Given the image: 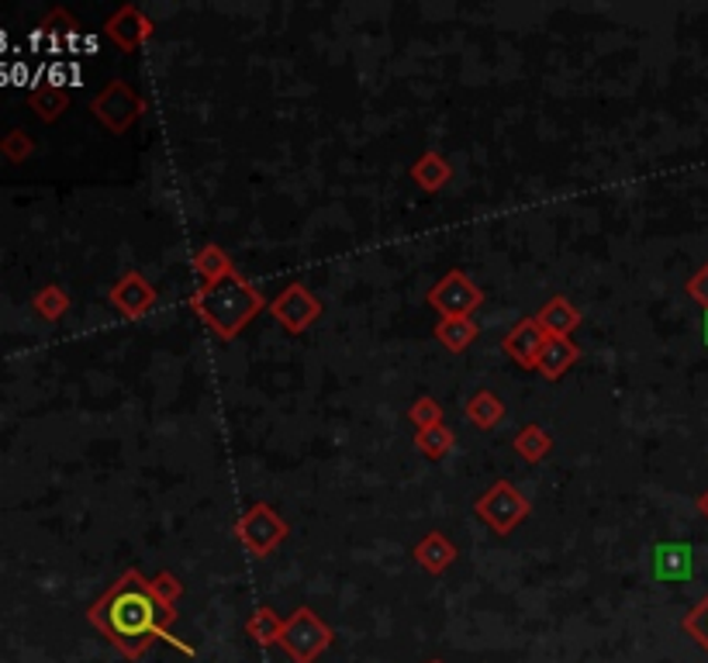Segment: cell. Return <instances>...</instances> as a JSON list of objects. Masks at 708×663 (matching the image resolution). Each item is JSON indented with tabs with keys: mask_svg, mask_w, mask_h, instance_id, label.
Wrapping results in <instances>:
<instances>
[{
	"mask_svg": "<svg viewBox=\"0 0 708 663\" xmlns=\"http://www.w3.org/2000/svg\"><path fill=\"white\" fill-rule=\"evenodd\" d=\"M174 616L177 611L156 601V595L150 592V581L139 571L121 574V581H114L111 592L104 598H97L87 611V619L129 660L142 656L156 640H166L184 653H193V647L180 643L177 636H169L166 626L174 622Z\"/></svg>",
	"mask_w": 708,
	"mask_h": 663,
	"instance_id": "cell-1",
	"label": "cell"
},
{
	"mask_svg": "<svg viewBox=\"0 0 708 663\" xmlns=\"http://www.w3.org/2000/svg\"><path fill=\"white\" fill-rule=\"evenodd\" d=\"M429 663H443V660H429Z\"/></svg>",
	"mask_w": 708,
	"mask_h": 663,
	"instance_id": "cell-33",
	"label": "cell"
},
{
	"mask_svg": "<svg viewBox=\"0 0 708 663\" xmlns=\"http://www.w3.org/2000/svg\"><path fill=\"white\" fill-rule=\"evenodd\" d=\"M150 592L156 595V601H159V605L174 608V605H177V598L184 595V584H180L174 574H166V571H163V574H156V577L150 581Z\"/></svg>",
	"mask_w": 708,
	"mask_h": 663,
	"instance_id": "cell-28",
	"label": "cell"
},
{
	"mask_svg": "<svg viewBox=\"0 0 708 663\" xmlns=\"http://www.w3.org/2000/svg\"><path fill=\"white\" fill-rule=\"evenodd\" d=\"M29 104L42 121H56L69 108V93L63 87H38V90H32Z\"/></svg>",
	"mask_w": 708,
	"mask_h": 663,
	"instance_id": "cell-20",
	"label": "cell"
},
{
	"mask_svg": "<svg viewBox=\"0 0 708 663\" xmlns=\"http://www.w3.org/2000/svg\"><path fill=\"white\" fill-rule=\"evenodd\" d=\"M467 415L477 429H495L505 419V405L495 390H477V395H471V401H467Z\"/></svg>",
	"mask_w": 708,
	"mask_h": 663,
	"instance_id": "cell-17",
	"label": "cell"
},
{
	"mask_svg": "<svg viewBox=\"0 0 708 663\" xmlns=\"http://www.w3.org/2000/svg\"><path fill=\"white\" fill-rule=\"evenodd\" d=\"M546 332L543 325L535 322V318H522L519 325H511V332L505 335V353L522 363V366H535V360H540L543 346H546Z\"/></svg>",
	"mask_w": 708,
	"mask_h": 663,
	"instance_id": "cell-9",
	"label": "cell"
},
{
	"mask_svg": "<svg viewBox=\"0 0 708 663\" xmlns=\"http://www.w3.org/2000/svg\"><path fill=\"white\" fill-rule=\"evenodd\" d=\"M408 419H411V426L414 429H432V426H439L443 422V408H439L432 398H419L411 408H408Z\"/></svg>",
	"mask_w": 708,
	"mask_h": 663,
	"instance_id": "cell-27",
	"label": "cell"
},
{
	"mask_svg": "<svg viewBox=\"0 0 708 663\" xmlns=\"http://www.w3.org/2000/svg\"><path fill=\"white\" fill-rule=\"evenodd\" d=\"M574 360H577V346L571 339H546L540 360H535V371H540L543 377H550V380H556Z\"/></svg>",
	"mask_w": 708,
	"mask_h": 663,
	"instance_id": "cell-14",
	"label": "cell"
},
{
	"mask_svg": "<svg viewBox=\"0 0 708 663\" xmlns=\"http://www.w3.org/2000/svg\"><path fill=\"white\" fill-rule=\"evenodd\" d=\"M484 301L480 287L463 274V269H450V274L429 290V305L443 318H471Z\"/></svg>",
	"mask_w": 708,
	"mask_h": 663,
	"instance_id": "cell-7",
	"label": "cell"
},
{
	"mask_svg": "<svg viewBox=\"0 0 708 663\" xmlns=\"http://www.w3.org/2000/svg\"><path fill=\"white\" fill-rule=\"evenodd\" d=\"M698 511H701V515H705V519H708V487H705V490H701V495H698Z\"/></svg>",
	"mask_w": 708,
	"mask_h": 663,
	"instance_id": "cell-31",
	"label": "cell"
},
{
	"mask_svg": "<svg viewBox=\"0 0 708 663\" xmlns=\"http://www.w3.org/2000/svg\"><path fill=\"white\" fill-rule=\"evenodd\" d=\"M270 314L277 318V322L287 329V332H305L314 318L322 314V305H319V298L305 287V284H290V287H284V294L280 298L270 305Z\"/></svg>",
	"mask_w": 708,
	"mask_h": 663,
	"instance_id": "cell-8",
	"label": "cell"
},
{
	"mask_svg": "<svg viewBox=\"0 0 708 663\" xmlns=\"http://www.w3.org/2000/svg\"><path fill=\"white\" fill-rule=\"evenodd\" d=\"M453 432L439 422V426H432V429H422L419 432V450L425 453V456H432V460H443L450 450H453Z\"/></svg>",
	"mask_w": 708,
	"mask_h": 663,
	"instance_id": "cell-24",
	"label": "cell"
},
{
	"mask_svg": "<svg viewBox=\"0 0 708 663\" xmlns=\"http://www.w3.org/2000/svg\"><path fill=\"white\" fill-rule=\"evenodd\" d=\"M108 35L125 48V53H132L135 45H142L145 38L153 35V21L145 18L139 8H132V4H125L121 8L111 21H108Z\"/></svg>",
	"mask_w": 708,
	"mask_h": 663,
	"instance_id": "cell-11",
	"label": "cell"
},
{
	"mask_svg": "<svg viewBox=\"0 0 708 663\" xmlns=\"http://www.w3.org/2000/svg\"><path fill=\"white\" fill-rule=\"evenodd\" d=\"M550 450H553V439L540 426H526L516 435V453L529 463H540L543 456H550Z\"/></svg>",
	"mask_w": 708,
	"mask_h": 663,
	"instance_id": "cell-21",
	"label": "cell"
},
{
	"mask_svg": "<svg viewBox=\"0 0 708 663\" xmlns=\"http://www.w3.org/2000/svg\"><path fill=\"white\" fill-rule=\"evenodd\" d=\"M235 535H239V543L246 546L253 556H270V553L284 543L287 522L280 519V515H277L270 505L259 501V505H253V508L239 519Z\"/></svg>",
	"mask_w": 708,
	"mask_h": 663,
	"instance_id": "cell-4",
	"label": "cell"
},
{
	"mask_svg": "<svg viewBox=\"0 0 708 663\" xmlns=\"http://www.w3.org/2000/svg\"><path fill=\"white\" fill-rule=\"evenodd\" d=\"M32 305H35V311L45 318V322H59V318L69 311V294L63 287H56V284H48V287H42L35 294Z\"/></svg>",
	"mask_w": 708,
	"mask_h": 663,
	"instance_id": "cell-22",
	"label": "cell"
},
{
	"mask_svg": "<svg viewBox=\"0 0 708 663\" xmlns=\"http://www.w3.org/2000/svg\"><path fill=\"white\" fill-rule=\"evenodd\" d=\"M193 269L211 284V280H222V277H229V274H235L232 269V259H229V253L222 250V245H204V250L193 256Z\"/></svg>",
	"mask_w": 708,
	"mask_h": 663,
	"instance_id": "cell-18",
	"label": "cell"
},
{
	"mask_svg": "<svg viewBox=\"0 0 708 663\" xmlns=\"http://www.w3.org/2000/svg\"><path fill=\"white\" fill-rule=\"evenodd\" d=\"M653 567H656V577H681L688 567H692V553L688 550H681V546H656V560H653Z\"/></svg>",
	"mask_w": 708,
	"mask_h": 663,
	"instance_id": "cell-23",
	"label": "cell"
},
{
	"mask_svg": "<svg viewBox=\"0 0 708 663\" xmlns=\"http://www.w3.org/2000/svg\"><path fill=\"white\" fill-rule=\"evenodd\" d=\"M280 629H284V619L277 616L274 608H256L253 611V619L246 622V632L253 636V640L259 647H274L280 643Z\"/></svg>",
	"mask_w": 708,
	"mask_h": 663,
	"instance_id": "cell-19",
	"label": "cell"
},
{
	"mask_svg": "<svg viewBox=\"0 0 708 663\" xmlns=\"http://www.w3.org/2000/svg\"><path fill=\"white\" fill-rule=\"evenodd\" d=\"M73 29H77V21H73V18H69L66 11H59V8L42 21V32H48V35H53V32L63 35V32H73Z\"/></svg>",
	"mask_w": 708,
	"mask_h": 663,
	"instance_id": "cell-30",
	"label": "cell"
},
{
	"mask_svg": "<svg viewBox=\"0 0 708 663\" xmlns=\"http://www.w3.org/2000/svg\"><path fill=\"white\" fill-rule=\"evenodd\" d=\"M280 647L295 663H314V656L332 647V629L311 608H298L284 619Z\"/></svg>",
	"mask_w": 708,
	"mask_h": 663,
	"instance_id": "cell-3",
	"label": "cell"
},
{
	"mask_svg": "<svg viewBox=\"0 0 708 663\" xmlns=\"http://www.w3.org/2000/svg\"><path fill=\"white\" fill-rule=\"evenodd\" d=\"M535 322L543 325V332L550 335V339H567L577 325H580V311L567 301V298H550L546 305H543V311L535 314Z\"/></svg>",
	"mask_w": 708,
	"mask_h": 663,
	"instance_id": "cell-12",
	"label": "cell"
},
{
	"mask_svg": "<svg viewBox=\"0 0 708 663\" xmlns=\"http://www.w3.org/2000/svg\"><path fill=\"white\" fill-rule=\"evenodd\" d=\"M414 560H419L429 574H443L450 563L456 560V546L450 543L443 532H429L422 543L414 546Z\"/></svg>",
	"mask_w": 708,
	"mask_h": 663,
	"instance_id": "cell-13",
	"label": "cell"
},
{
	"mask_svg": "<svg viewBox=\"0 0 708 663\" xmlns=\"http://www.w3.org/2000/svg\"><path fill=\"white\" fill-rule=\"evenodd\" d=\"M93 118L101 121L108 132H114V135L129 132L135 121L142 118V97L132 93L129 84L114 80V84H108L101 93L93 97Z\"/></svg>",
	"mask_w": 708,
	"mask_h": 663,
	"instance_id": "cell-6",
	"label": "cell"
},
{
	"mask_svg": "<svg viewBox=\"0 0 708 663\" xmlns=\"http://www.w3.org/2000/svg\"><path fill=\"white\" fill-rule=\"evenodd\" d=\"M453 177V166L446 163V156H439V153H425L419 163L411 166V180L419 184L422 190H439V187H446Z\"/></svg>",
	"mask_w": 708,
	"mask_h": 663,
	"instance_id": "cell-16",
	"label": "cell"
},
{
	"mask_svg": "<svg viewBox=\"0 0 708 663\" xmlns=\"http://www.w3.org/2000/svg\"><path fill=\"white\" fill-rule=\"evenodd\" d=\"M111 305L125 314V318H142L156 305V294L142 274H125L111 287Z\"/></svg>",
	"mask_w": 708,
	"mask_h": 663,
	"instance_id": "cell-10",
	"label": "cell"
},
{
	"mask_svg": "<svg viewBox=\"0 0 708 663\" xmlns=\"http://www.w3.org/2000/svg\"><path fill=\"white\" fill-rule=\"evenodd\" d=\"M681 626H685V632H688L692 640L708 653V595H705V598L688 611L685 622H681Z\"/></svg>",
	"mask_w": 708,
	"mask_h": 663,
	"instance_id": "cell-26",
	"label": "cell"
},
{
	"mask_svg": "<svg viewBox=\"0 0 708 663\" xmlns=\"http://www.w3.org/2000/svg\"><path fill=\"white\" fill-rule=\"evenodd\" d=\"M685 290H688V298H692L695 305H701V308L708 311V263H705V266L698 269V274L688 280V287H685Z\"/></svg>",
	"mask_w": 708,
	"mask_h": 663,
	"instance_id": "cell-29",
	"label": "cell"
},
{
	"mask_svg": "<svg viewBox=\"0 0 708 663\" xmlns=\"http://www.w3.org/2000/svg\"><path fill=\"white\" fill-rule=\"evenodd\" d=\"M477 515H480V522H487V529H495L498 535H508L529 515V501L508 480H498L491 490H484L477 498Z\"/></svg>",
	"mask_w": 708,
	"mask_h": 663,
	"instance_id": "cell-5",
	"label": "cell"
},
{
	"mask_svg": "<svg viewBox=\"0 0 708 663\" xmlns=\"http://www.w3.org/2000/svg\"><path fill=\"white\" fill-rule=\"evenodd\" d=\"M263 308L266 301L259 298V290L250 280H242L239 274L211 280L193 294V311L214 329L218 339H235Z\"/></svg>",
	"mask_w": 708,
	"mask_h": 663,
	"instance_id": "cell-2",
	"label": "cell"
},
{
	"mask_svg": "<svg viewBox=\"0 0 708 663\" xmlns=\"http://www.w3.org/2000/svg\"><path fill=\"white\" fill-rule=\"evenodd\" d=\"M477 335H480V325L474 318H439V325H435V339L453 353H463Z\"/></svg>",
	"mask_w": 708,
	"mask_h": 663,
	"instance_id": "cell-15",
	"label": "cell"
},
{
	"mask_svg": "<svg viewBox=\"0 0 708 663\" xmlns=\"http://www.w3.org/2000/svg\"><path fill=\"white\" fill-rule=\"evenodd\" d=\"M32 153H35V142L24 129H11L4 139H0V156L11 159V163H24Z\"/></svg>",
	"mask_w": 708,
	"mask_h": 663,
	"instance_id": "cell-25",
	"label": "cell"
},
{
	"mask_svg": "<svg viewBox=\"0 0 708 663\" xmlns=\"http://www.w3.org/2000/svg\"><path fill=\"white\" fill-rule=\"evenodd\" d=\"M705 342H708V311H705Z\"/></svg>",
	"mask_w": 708,
	"mask_h": 663,
	"instance_id": "cell-32",
	"label": "cell"
}]
</instances>
